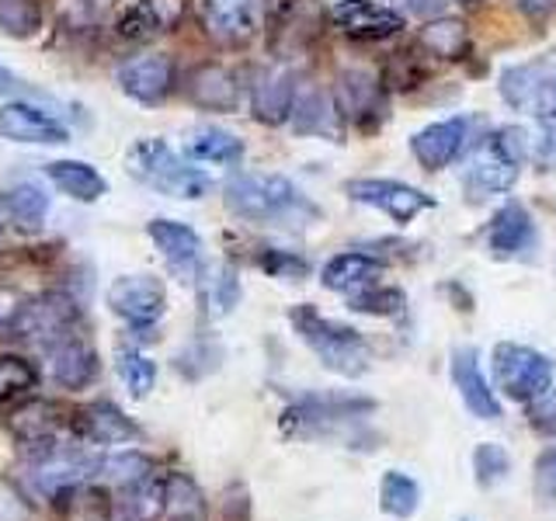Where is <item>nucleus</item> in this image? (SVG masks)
<instances>
[{
  "label": "nucleus",
  "mask_w": 556,
  "mask_h": 521,
  "mask_svg": "<svg viewBox=\"0 0 556 521\" xmlns=\"http://www.w3.org/2000/svg\"><path fill=\"white\" fill-rule=\"evenodd\" d=\"M230 213L254 226H275V230H303L317 223L320 205L306 199V191L289 181L286 174H233L223 188Z\"/></svg>",
  "instance_id": "f257e3e1"
},
{
  "label": "nucleus",
  "mask_w": 556,
  "mask_h": 521,
  "mask_svg": "<svg viewBox=\"0 0 556 521\" xmlns=\"http://www.w3.org/2000/svg\"><path fill=\"white\" fill-rule=\"evenodd\" d=\"M529 156H532L529 132L521 126H501L494 132H486L466 156L463 188L469 191V199L508 195L515 181L521 178V167H526Z\"/></svg>",
  "instance_id": "f03ea898"
},
{
  "label": "nucleus",
  "mask_w": 556,
  "mask_h": 521,
  "mask_svg": "<svg viewBox=\"0 0 556 521\" xmlns=\"http://www.w3.org/2000/svg\"><path fill=\"white\" fill-rule=\"evenodd\" d=\"M126 170L132 181L170 199L191 202V199H205L208 191H213V178H208L202 167H195V161H188V156H181L156 136L136 139L126 150Z\"/></svg>",
  "instance_id": "7ed1b4c3"
},
{
  "label": "nucleus",
  "mask_w": 556,
  "mask_h": 521,
  "mask_svg": "<svg viewBox=\"0 0 556 521\" xmlns=\"http://www.w3.org/2000/svg\"><path fill=\"white\" fill-rule=\"evenodd\" d=\"M101 469H104L101 452L56 442L31 452L22 473H17V486H22L25 497L35 500H63L70 491L87 486L94 476H101Z\"/></svg>",
  "instance_id": "20e7f679"
},
{
  "label": "nucleus",
  "mask_w": 556,
  "mask_h": 521,
  "mask_svg": "<svg viewBox=\"0 0 556 521\" xmlns=\"http://www.w3.org/2000/svg\"><path fill=\"white\" fill-rule=\"evenodd\" d=\"M289 323L309 352L324 361V369L338 376H352V379L369 369V344H365V338L355 327L330 320L320 309H313L306 303L292 306Z\"/></svg>",
  "instance_id": "39448f33"
},
{
  "label": "nucleus",
  "mask_w": 556,
  "mask_h": 521,
  "mask_svg": "<svg viewBox=\"0 0 556 521\" xmlns=\"http://www.w3.org/2000/svg\"><path fill=\"white\" fill-rule=\"evenodd\" d=\"M80 309L84 306H80V300H74V295H66L60 289H49V292H39V295H31V300H25L22 309L14 313L11 323L0 330V334L49 352L52 344H60L63 338L77 334L80 317H84Z\"/></svg>",
  "instance_id": "423d86ee"
},
{
  "label": "nucleus",
  "mask_w": 556,
  "mask_h": 521,
  "mask_svg": "<svg viewBox=\"0 0 556 521\" xmlns=\"http://www.w3.org/2000/svg\"><path fill=\"white\" fill-rule=\"evenodd\" d=\"M494 382L508 399L535 404L556 390V365L549 355L535 352L529 344L504 341L494 347Z\"/></svg>",
  "instance_id": "0eeeda50"
},
{
  "label": "nucleus",
  "mask_w": 556,
  "mask_h": 521,
  "mask_svg": "<svg viewBox=\"0 0 556 521\" xmlns=\"http://www.w3.org/2000/svg\"><path fill=\"white\" fill-rule=\"evenodd\" d=\"M376 410L372 399L352 396V393H313L300 396L295 404L282 410V434L289 439H309V434H327L348 421H358V417H369Z\"/></svg>",
  "instance_id": "6e6552de"
},
{
  "label": "nucleus",
  "mask_w": 556,
  "mask_h": 521,
  "mask_svg": "<svg viewBox=\"0 0 556 521\" xmlns=\"http://www.w3.org/2000/svg\"><path fill=\"white\" fill-rule=\"evenodd\" d=\"M109 306L136 338H156V323L167 313V289L153 275H122L109 289Z\"/></svg>",
  "instance_id": "1a4fd4ad"
},
{
  "label": "nucleus",
  "mask_w": 556,
  "mask_h": 521,
  "mask_svg": "<svg viewBox=\"0 0 556 521\" xmlns=\"http://www.w3.org/2000/svg\"><path fill=\"white\" fill-rule=\"evenodd\" d=\"M271 0H202V28L223 49L251 46L268 22Z\"/></svg>",
  "instance_id": "9d476101"
},
{
  "label": "nucleus",
  "mask_w": 556,
  "mask_h": 521,
  "mask_svg": "<svg viewBox=\"0 0 556 521\" xmlns=\"http://www.w3.org/2000/svg\"><path fill=\"white\" fill-rule=\"evenodd\" d=\"M188 0H118L112 14V35L118 42L143 46L170 35L185 22Z\"/></svg>",
  "instance_id": "9b49d317"
},
{
  "label": "nucleus",
  "mask_w": 556,
  "mask_h": 521,
  "mask_svg": "<svg viewBox=\"0 0 556 521\" xmlns=\"http://www.w3.org/2000/svg\"><path fill=\"white\" fill-rule=\"evenodd\" d=\"M334 98H338L344 122H352L358 132H376L382 122H387L390 91L376 74H369V69H362V66L341 69Z\"/></svg>",
  "instance_id": "f8f14e48"
},
{
  "label": "nucleus",
  "mask_w": 556,
  "mask_h": 521,
  "mask_svg": "<svg viewBox=\"0 0 556 521\" xmlns=\"http://www.w3.org/2000/svg\"><path fill=\"white\" fill-rule=\"evenodd\" d=\"M344 195L358 205L376 208L382 216H390L400 226L417 219L425 208L434 205V199L425 195L421 188H414L407 181H393V178H352V181H344Z\"/></svg>",
  "instance_id": "ddd939ff"
},
{
  "label": "nucleus",
  "mask_w": 556,
  "mask_h": 521,
  "mask_svg": "<svg viewBox=\"0 0 556 521\" xmlns=\"http://www.w3.org/2000/svg\"><path fill=\"white\" fill-rule=\"evenodd\" d=\"M115 84L136 104H161L178 87V66L164 52H139L115 69Z\"/></svg>",
  "instance_id": "4468645a"
},
{
  "label": "nucleus",
  "mask_w": 556,
  "mask_h": 521,
  "mask_svg": "<svg viewBox=\"0 0 556 521\" xmlns=\"http://www.w3.org/2000/svg\"><path fill=\"white\" fill-rule=\"evenodd\" d=\"M330 25L355 42H387L407 28V17L396 8L376 4V0H334Z\"/></svg>",
  "instance_id": "2eb2a0df"
},
{
  "label": "nucleus",
  "mask_w": 556,
  "mask_h": 521,
  "mask_svg": "<svg viewBox=\"0 0 556 521\" xmlns=\"http://www.w3.org/2000/svg\"><path fill=\"white\" fill-rule=\"evenodd\" d=\"M473 129H477L473 115L431 122V126H425L421 132L410 136L414 161L425 170H445L452 161H459V156L469 150V143H473Z\"/></svg>",
  "instance_id": "dca6fc26"
},
{
  "label": "nucleus",
  "mask_w": 556,
  "mask_h": 521,
  "mask_svg": "<svg viewBox=\"0 0 556 521\" xmlns=\"http://www.w3.org/2000/svg\"><path fill=\"white\" fill-rule=\"evenodd\" d=\"M0 136L22 147H60L70 143L66 122L49 115L35 101H4L0 104Z\"/></svg>",
  "instance_id": "f3484780"
},
{
  "label": "nucleus",
  "mask_w": 556,
  "mask_h": 521,
  "mask_svg": "<svg viewBox=\"0 0 556 521\" xmlns=\"http://www.w3.org/2000/svg\"><path fill=\"white\" fill-rule=\"evenodd\" d=\"M535 247H539V226L532 213L521 202L508 199L494 213V219L486 223V251L497 260H518V257H532Z\"/></svg>",
  "instance_id": "a211bd4d"
},
{
  "label": "nucleus",
  "mask_w": 556,
  "mask_h": 521,
  "mask_svg": "<svg viewBox=\"0 0 556 521\" xmlns=\"http://www.w3.org/2000/svg\"><path fill=\"white\" fill-rule=\"evenodd\" d=\"M300 74L292 66H275V69H261L251 84V115L265 126H282L292 118V104L300 94Z\"/></svg>",
  "instance_id": "6ab92c4d"
},
{
  "label": "nucleus",
  "mask_w": 556,
  "mask_h": 521,
  "mask_svg": "<svg viewBox=\"0 0 556 521\" xmlns=\"http://www.w3.org/2000/svg\"><path fill=\"white\" fill-rule=\"evenodd\" d=\"M289 122L300 136H320L327 143H341V136H344V115L338 109V98L317 84L300 87Z\"/></svg>",
  "instance_id": "aec40b11"
},
{
  "label": "nucleus",
  "mask_w": 556,
  "mask_h": 521,
  "mask_svg": "<svg viewBox=\"0 0 556 521\" xmlns=\"http://www.w3.org/2000/svg\"><path fill=\"white\" fill-rule=\"evenodd\" d=\"M70 431L80 434V439H87V442H94V445H122V442L143 439L139 424L118 404H112V399H91L87 407L74 410Z\"/></svg>",
  "instance_id": "412c9836"
},
{
  "label": "nucleus",
  "mask_w": 556,
  "mask_h": 521,
  "mask_svg": "<svg viewBox=\"0 0 556 521\" xmlns=\"http://www.w3.org/2000/svg\"><path fill=\"white\" fill-rule=\"evenodd\" d=\"M243 94H248V84L240 80L237 69L223 63H202L188 77V98L205 112H237Z\"/></svg>",
  "instance_id": "4be33fe9"
},
{
  "label": "nucleus",
  "mask_w": 556,
  "mask_h": 521,
  "mask_svg": "<svg viewBox=\"0 0 556 521\" xmlns=\"http://www.w3.org/2000/svg\"><path fill=\"white\" fill-rule=\"evenodd\" d=\"M317 25H320V14L317 8H309V0H286L278 8L275 22H271V52L278 60H295L317 42Z\"/></svg>",
  "instance_id": "5701e85b"
},
{
  "label": "nucleus",
  "mask_w": 556,
  "mask_h": 521,
  "mask_svg": "<svg viewBox=\"0 0 556 521\" xmlns=\"http://www.w3.org/2000/svg\"><path fill=\"white\" fill-rule=\"evenodd\" d=\"M448 376H452V386L459 390L469 414L480 417V421H494V417H501V404L480 369V355L473 347H456V352H452Z\"/></svg>",
  "instance_id": "b1692460"
},
{
  "label": "nucleus",
  "mask_w": 556,
  "mask_h": 521,
  "mask_svg": "<svg viewBox=\"0 0 556 521\" xmlns=\"http://www.w3.org/2000/svg\"><path fill=\"white\" fill-rule=\"evenodd\" d=\"M147 233L153 240V247L164 254L167 265L178 271L181 278H195L202 271V237L191 230L188 223L178 219H150Z\"/></svg>",
  "instance_id": "393cba45"
},
{
  "label": "nucleus",
  "mask_w": 556,
  "mask_h": 521,
  "mask_svg": "<svg viewBox=\"0 0 556 521\" xmlns=\"http://www.w3.org/2000/svg\"><path fill=\"white\" fill-rule=\"evenodd\" d=\"M46 358H49V376L56 379L63 390L91 386L101 372V358L94 352V344L80 334H70L60 344H52L46 352Z\"/></svg>",
  "instance_id": "a878e982"
},
{
  "label": "nucleus",
  "mask_w": 556,
  "mask_h": 521,
  "mask_svg": "<svg viewBox=\"0 0 556 521\" xmlns=\"http://www.w3.org/2000/svg\"><path fill=\"white\" fill-rule=\"evenodd\" d=\"M70 421L74 417H63V410L56 404H49V399H28V404H22L8 417V431L22 445L46 448L63 442V431L70 428Z\"/></svg>",
  "instance_id": "bb28decb"
},
{
  "label": "nucleus",
  "mask_w": 556,
  "mask_h": 521,
  "mask_svg": "<svg viewBox=\"0 0 556 521\" xmlns=\"http://www.w3.org/2000/svg\"><path fill=\"white\" fill-rule=\"evenodd\" d=\"M382 271H387V260L372 251H341L327 260L320 268V282L330 292H344V295H355L362 289L376 285Z\"/></svg>",
  "instance_id": "cd10ccee"
},
{
  "label": "nucleus",
  "mask_w": 556,
  "mask_h": 521,
  "mask_svg": "<svg viewBox=\"0 0 556 521\" xmlns=\"http://www.w3.org/2000/svg\"><path fill=\"white\" fill-rule=\"evenodd\" d=\"M167 514V473L143 476L132 486H122V497L115 504L118 521H161Z\"/></svg>",
  "instance_id": "c85d7f7f"
},
{
  "label": "nucleus",
  "mask_w": 556,
  "mask_h": 521,
  "mask_svg": "<svg viewBox=\"0 0 556 521\" xmlns=\"http://www.w3.org/2000/svg\"><path fill=\"white\" fill-rule=\"evenodd\" d=\"M185 156L195 164H216V167H237L243 161V139L219 126H199L185 139Z\"/></svg>",
  "instance_id": "c756f323"
},
{
  "label": "nucleus",
  "mask_w": 556,
  "mask_h": 521,
  "mask_svg": "<svg viewBox=\"0 0 556 521\" xmlns=\"http://www.w3.org/2000/svg\"><path fill=\"white\" fill-rule=\"evenodd\" d=\"M46 178L56 185L66 199L84 202V205L98 202L104 191H109V185H104V178H101V174L91 164L70 161V156H63V161H49L46 164Z\"/></svg>",
  "instance_id": "7c9ffc66"
},
{
  "label": "nucleus",
  "mask_w": 556,
  "mask_h": 521,
  "mask_svg": "<svg viewBox=\"0 0 556 521\" xmlns=\"http://www.w3.org/2000/svg\"><path fill=\"white\" fill-rule=\"evenodd\" d=\"M529 115L539 126V139L532 147V161L539 170H556V69L546 77V84L539 87V94L532 101Z\"/></svg>",
  "instance_id": "2f4dec72"
},
{
  "label": "nucleus",
  "mask_w": 556,
  "mask_h": 521,
  "mask_svg": "<svg viewBox=\"0 0 556 521\" xmlns=\"http://www.w3.org/2000/svg\"><path fill=\"white\" fill-rule=\"evenodd\" d=\"M553 69H556V60H532V63L508 66L501 74L497 91H501V98L508 101L515 112H529L535 94H539V87L546 84V77L553 74Z\"/></svg>",
  "instance_id": "473e14b6"
},
{
  "label": "nucleus",
  "mask_w": 556,
  "mask_h": 521,
  "mask_svg": "<svg viewBox=\"0 0 556 521\" xmlns=\"http://www.w3.org/2000/svg\"><path fill=\"white\" fill-rule=\"evenodd\" d=\"M421 49L434 60H463L469 52V31L459 17H431L421 28Z\"/></svg>",
  "instance_id": "72a5a7b5"
},
{
  "label": "nucleus",
  "mask_w": 556,
  "mask_h": 521,
  "mask_svg": "<svg viewBox=\"0 0 556 521\" xmlns=\"http://www.w3.org/2000/svg\"><path fill=\"white\" fill-rule=\"evenodd\" d=\"M11 223H17L22 230H39L49 216V195L42 185L35 181H17L4 191Z\"/></svg>",
  "instance_id": "f704fd0d"
},
{
  "label": "nucleus",
  "mask_w": 556,
  "mask_h": 521,
  "mask_svg": "<svg viewBox=\"0 0 556 521\" xmlns=\"http://www.w3.org/2000/svg\"><path fill=\"white\" fill-rule=\"evenodd\" d=\"M417 504H421V486H417L407 473H400V469L382 473V480H379V508L382 511L396 521H407V518H414Z\"/></svg>",
  "instance_id": "c9c22d12"
},
{
  "label": "nucleus",
  "mask_w": 556,
  "mask_h": 521,
  "mask_svg": "<svg viewBox=\"0 0 556 521\" xmlns=\"http://www.w3.org/2000/svg\"><path fill=\"white\" fill-rule=\"evenodd\" d=\"M39 390V369L22 355H0V407L17 404Z\"/></svg>",
  "instance_id": "e433bc0d"
},
{
  "label": "nucleus",
  "mask_w": 556,
  "mask_h": 521,
  "mask_svg": "<svg viewBox=\"0 0 556 521\" xmlns=\"http://www.w3.org/2000/svg\"><path fill=\"white\" fill-rule=\"evenodd\" d=\"M167 521H205V497L185 473H167Z\"/></svg>",
  "instance_id": "4c0bfd02"
},
{
  "label": "nucleus",
  "mask_w": 556,
  "mask_h": 521,
  "mask_svg": "<svg viewBox=\"0 0 556 521\" xmlns=\"http://www.w3.org/2000/svg\"><path fill=\"white\" fill-rule=\"evenodd\" d=\"M348 306H352L355 313H365V317H400V313L407 309V295L393 285L376 282L369 289L348 295Z\"/></svg>",
  "instance_id": "58836bf2"
},
{
  "label": "nucleus",
  "mask_w": 556,
  "mask_h": 521,
  "mask_svg": "<svg viewBox=\"0 0 556 521\" xmlns=\"http://www.w3.org/2000/svg\"><path fill=\"white\" fill-rule=\"evenodd\" d=\"M42 28L39 0H0V31L11 39H31Z\"/></svg>",
  "instance_id": "ea45409f"
},
{
  "label": "nucleus",
  "mask_w": 556,
  "mask_h": 521,
  "mask_svg": "<svg viewBox=\"0 0 556 521\" xmlns=\"http://www.w3.org/2000/svg\"><path fill=\"white\" fill-rule=\"evenodd\" d=\"M425 77H428L425 60L414 56L410 49H400V52H393V56L387 60V74H382V84H387V91L407 94V91H414L417 84H425Z\"/></svg>",
  "instance_id": "a19ab883"
},
{
  "label": "nucleus",
  "mask_w": 556,
  "mask_h": 521,
  "mask_svg": "<svg viewBox=\"0 0 556 521\" xmlns=\"http://www.w3.org/2000/svg\"><path fill=\"white\" fill-rule=\"evenodd\" d=\"M254 260L268 278H282V282H303V278H309V260L300 257L295 251L261 247V254Z\"/></svg>",
  "instance_id": "79ce46f5"
},
{
  "label": "nucleus",
  "mask_w": 556,
  "mask_h": 521,
  "mask_svg": "<svg viewBox=\"0 0 556 521\" xmlns=\"http://www.w3.org/2000/svg\"><path fill=\"white\" fill-rule=\"evenodd\" d=\"M118 379L132 396H150L156 386V365L139 352H118Z\"/></svg>",
  "instance_id": "37998d69"
},
{
  "label": "nucleus",
  "mask_w": 556,
  "mask_h": 521,
  "mask_svg": "<svg viewBox=\"0 0 556 521\" xmlns=\"http://www.w3.org/2000/svg\"><path fill=\"white\" fill-rule=\"evenodd\" d=\"M150 473H153V462L143 452H115V456H104V469H101V476H109L118 486H132Z\"/></svg>",
  "instance_id": "c03bdc74"
},
{
  "label": "nucleus",
  "mask_w": 556,
  "mask_h": 521,
  "mask_svg": "<svg viewBox=\"0 0 556 521\" xmlns=\"http://www.w3.org/2000/svg\"><path fill=\"white\" fill-rule=\"evenodd\" d=\"M473 473H477V483L480 486H497L504 476L511 473V459L508 452L494 442H483L473 448Z\"/></svg>",
  "instance_id": "a18cd8bd"
},
{
  "label": "nucleus",
  "mask_w": 556,
  "mask_h": 521,
  "mask_svg": "<svg viewBox=\"0 0 556 521\" xmlns=\"http://www.w3.org/2000/svg\"><path fill=\"white\" fill-rule=\"evenodd\" d=\"M237 303H240V278L230 265H223L208 278V306H213L216 317H223V313H233Z\"/></svg>",
  "instance_id": "49530a36"
},
{
  "label": "nucleus",
  "mask_w": 556,
  "mask_h": 521,
  "mask_svg": "<svg viewBox=\"0 0 556 521\" xmlns=\"http://www.w3.org/2000/svg\"><path fill=\"white\" fill-rule=\"evenodd\" d=\"M532 486H535V497L556 511V445L539 452V459L532 466Z\"/></svg>",
  "instance_id": "de8ad7c7"
},
{
  "label": "nucleus",
  "mask_w": 556,
  "mask_h": 521,
  "mask_svg": "<svg viewBox=\"0 0 556 521\" xmlns=\"http://www.w3.org/2000/svg\"><path fill=\"white\" fill-rule=\"evenodd\" d=\"M529 424L539 434H556V390L543 399H535V404H529Z\"/></svg>",
  "instance_id": "09e8293b"
},
{
  "label": "nucleus",
  "mask_w": 556,
  "mask_h": 521,
  "mask_svg": "<svg viewBox=\"0 0 556 521\" xmlns=\"http://www.w3.org/2000/svg\"><path fill=\"white\" fill-rule=\"evenodd\" d=\"M511 8L526 14L529 22H546L549 14H556V0H511Z\"/></svg>",
  "instance_id": "8fccbe9b"
},
{
  "label": "nucleus",
  "mask_w": 556,
  "mask_h": 521,
  "mask_svg": "<svg viewBox=\"0 0 556 521\" xmlns=\"http://www.w3.org/2000/svg\"><path fill=\"white\" fill-rule=\"evenodd\" d=\"M404 4H407V11L417 14V17H439V14L445 11L448 0H404Z\"/></svg>",
  "instance_id": "3c124183"
},
{
  "label": "nucleus",
  "mask_w": 556,
  "mask_h": 521,
  "mask_svg": "<svg viewBox=\"0 0 556 521\" xmlns=\"http://www.w3.org/2000/svg\"><path fill=\"white\" fill-rule=\"evenodd\" d=\"M11 219V213H8V199L0 195V233H4V223Z\"/></svg>",
  "instance_id": "603ef678"
},
{
  "label": "nucleus",
  "mask_w": 556,
  "mask_h": 521,
  "mask_svg": "<svg viewBox=\"0 0 556 521\" xmlns=\"http://www.w3.org/2000/svg\"><path fill=\"white\" fill-rule=\"evenodd\" d=\"M459 4H477V0H459Z\"/></svg>",
  "instance_id": "864d4df0"
}]
</instances>
